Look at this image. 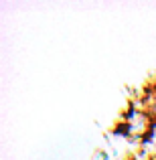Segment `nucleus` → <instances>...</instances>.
<instances>
[{"mask_svg":"<svg viewBox=\"0 0 156 160\" xmlns=\"http://www.w3.org/2000/svg\"><path fill=\"white\" fill-rule=\"evenodd\" d=\"M140 148H142V156L156 160V120L152 122L148 134L140 140Z\"/></svg>","mask_w":156,"mask_h":160,"instance_id":"nucleus-2","label":"nucleus"},{"mask_svg":"<svg viewBox=\"0 0 156 160\" xmlns=\"http://www.w3.org/2000/svg\"><path fill=\"white\" fill-rule=\"evenodd\" d=\"M144 160H150V158H146V156H144Z\"/></svg>","mask_w":156,"mask_h":160,"instance_id":"nucleus-3","label":"nucleus"},{"mask_svg":"<svg viewBox=\"0 0 156 160\" xmlns=\"http://www.w3.org/2000/svg\"><path fill=\"white\" fill-rule=\"evenodd\" d=\"M154 118L146 112L144 106H130L124 113V134L128 138H142L148 134Z\"/></svg>","mask_w":156,"mask_h":160,"instance_id":"nucleus-1","label":"nucleus"}]
</instances>
